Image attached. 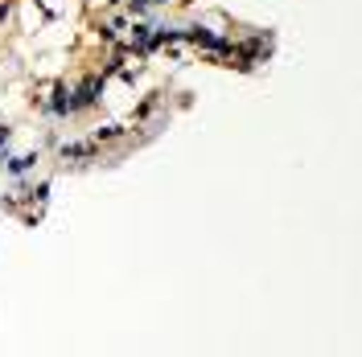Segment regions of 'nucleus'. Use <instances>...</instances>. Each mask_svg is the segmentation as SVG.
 <instances>
[{"label": "nucleus", "instance_id": "nucleus-1", "mask_svg": "<svg viewBox=\"0 0 362 357\" xmlns=\"http://www.w3.org/2000/svg\"><path fill=\"white\" fill-rule=\"evenodd\" d=\"M99 107L112 115H128L136 107V83H128L124 74H112L99 90Z\"/></svg>", "mask_w": 362, "mask_h": 357}, {"label": "nucleus", "instance_id": "nucleus-2", "mask_svg": "<svg viewBox=\"0 0 362 357\" xmlns=\"http://www.w3.org/2000/svg\"><path fill=\"white\" fill-rule=\"evenodd\" d=\"M17 4V33L21 37H37V29H42L49 17H45L42 0H13Z\"/></svg>", "mask_w": 362, "mask_h": 357}, {"label": "nucleus", "instance_id": "nucleus-3", "mask_svg": "<svg viewBox=\"0 0 362 357\" xmlns=\"http://www.w3.org/2000/svg\"><path fill=\"white\" fill-rule=\"evenodd\" d=\"M202 33H210V37H230L235 33V21L226 13H218V8H210V13H202Z\"/></svg>", "mask_w": 362, "mask_h": 357}]
</instances>
